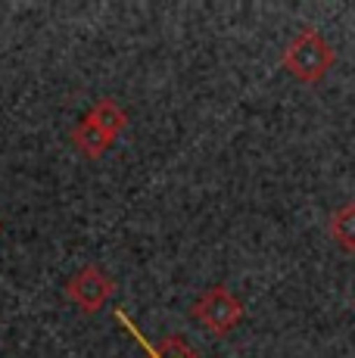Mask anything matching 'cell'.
<instances>
[{"instance_id":"cell-1","label":"cell","mask_w":355,"mask_h":358,"mask_svg":"<svg viewBox=\"0 0 355 358\" xmlns=\"http://www.w3.org/2000/svg\"><path fill=\"white\" fill-rule=\"evenodd\" d=\"M128 128V113L113 97H103L87 106V113L72 128V147L85 159H100Z\"/></svg>"},{"instance_id":"cell-2","label":"cell","mask_w":355,"mask_h":358,"mask_svg":"<svg viewBox=\"0 0 355 358\" xmlns=\"http://www.w3.org/2000/svg\"><path fill=\"white\" fill-rule=\"evenodd\" d=\"M281 66L303 85H321L337 66V50L327 44V38L318 29L305 25L293 34V41L284 47Z\"/></svg>"},{"instance_id":"cell-3","label":"cell","mask_w":355,"mask_h":358,"mask_svg":"<svg viewBox=\"0 0 355 358\" xmlns=\"http://www.w3.org/2000/svg\"><path fill=\"white\" fill-rule=\"evenodd\" d=\"M243 315H247L243 299L234 290H228L224 284H215V287H209V290H203L194 299V306H190V318L200 321L212 336L234 334V330L240 327Z\"/></svg>"},{"instance_id":"cell-4","label":"cell","mask_w":355,"mask_h":358,"mask_svg":"<svg viewBox=\"0 0 355 358\" xmlns=\"http://www.w3.org/2000/svg\"><path fill=\"white\" fill-rule=\"evenodd\" d=\"M115 293V280L109 278L103 268L97 265H85L66 280V299L75 308H81L85 315H97L106 308V302Z\"/></svg>"},{"instance_id":"cell-5","label":"cell","mask_w":355,"mask_h":358,"mask_svg":"<svg viewBox=\"0 0 355 358\" xmlns=\"http://www.w3.org/2000/svg\"><path fill=\"white\" fill-rule=\"evenodd\" d=\"M113 318L122 324V330H128V334H131L134 340L143 346V358H200V355H196V349H190V343L184 340V336H162L159 343L147 340L125 308H115Z\"/></svg>"},{"instance_id":"cell-6","label":"cell","mask_w":355,"mask_h":358,"mask_svg":"<svg viewBox=\"0 0 355 358\" xmlns=\"http://www.w3.org/2000/svg\"><path fill=\"white\" fill-rule=\"evenodd\" d=\"M331 237L340 243V250L355 256V203H343L331 215Z\"/></svg>"}]
</instances>
